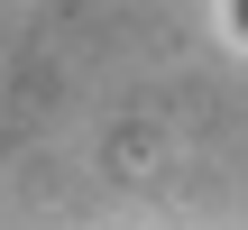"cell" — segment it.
I'll use <instances>...</instances> for the list:
<instances>
[{
	"instance_id": "obj_1",
	"label": "cell",
	"mask_w": 248,
	"mask_h": 230,
	"mask_svg": "<svg viewBox=\"0 0 248 230\" xmlns=\"http://www.w3.org/2000/svg\"><path fill=\"white\" fill-rule=\"evenodd\" d=\"M239 28H248V0H239Z\"/></svg>"
}]
</instances>
